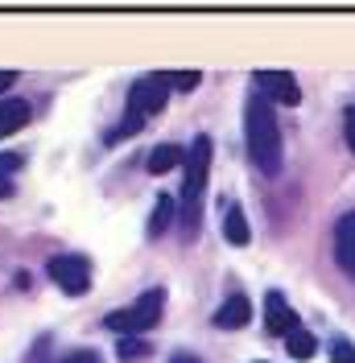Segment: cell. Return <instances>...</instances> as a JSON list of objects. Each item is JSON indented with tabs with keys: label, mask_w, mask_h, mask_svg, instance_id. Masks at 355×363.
<instances>
[{
	"label": "cell",
	"mask_w": 355,
	"mask_h": 363,
	"mask_svg": "<svg viewBox=\"0 0 355 363\" xmlns=\"http://www.w3.org/2000/svg\"><path fill=\"white\" fill-rule=\"evenodd\" d=\"M244 145H248L252 165L265 178H277L281 174V124L273 116V104L261 99L256 91L248 95V104H244Z\"/></svg>",
	"instance_id": "obj_1"
},
{
	"label": "cell",
	"mask_w": 355,
	"mask_h": 363,
	"mask_svg": "<svg viewBox=\"0 0 355 363\" xmlns=\"http://www.w3.org/2000/svg\"><path fill=\"white\" fill-rule=\"evenodd\" d=\"M186 178H182V227L186 240L199 235V206H202V190H207V174H211V136H195L186 149Z\"/></svg>",
	"instance_id": "obj_2"
},
{
	"label": "cell",
	"mask_w": 355,
	"mask_h": 363,
	"mask_svg": "<svg viewBox=\"0 0 355 363\" xmlns=\"http://www.w3.org/2000/svg\"><path fill=\"white\" fill-rule=\"evenodd\" d=\"M161 306H165V289H149V294L136 297L133 306H124V310H111V314L104 318V326H108L111 335H120V339H136L141 330L157 326Z\"/></svg>",
	"instance_id": "obj_3"
},
{
	"label": "cell",
	"mask_w": 355,
	"mask_h": 363,
	"mask_svg": "<svg viewBox=\"0 0 355 363\" xmlns=\"http://www.w3.org/2000/svg\"><path fill=\"white\" fill-rule=\"evenodd\" d=\"M45 272H50V281H54L67 297H79V294L91 289V260L83 252H62V256H54V260L45 264Z\"/></svg>",
	"instance_id": "obj_4"
},
{
	"label": "cell",
	"mask_w": 355,
	"mask_h": 363,
	"mask_svg": "<svg viewBox=\"0 0 355 363\" xmlns=\"http://www.w3.org/2000/svg\"><path fill=\"white\" fill-rule=\"evenodd\" d=\"M165 99H170V79H165V74H145V79H136L133 91H129V112L157 116L165 108Z\"/></svg>",
	"instance_id": "obj_5"
},
{
	"label": "cell",
	"mask_w": 355,
	"mask_h": 363,
	"mask_svg": "<svg viewBox=\"0 0 355 363\" xmlns=\"http://www.w3.org/2000/svg\"><path fill=\"white\" fill-rule=\"evenodd\" d=\"M252 83H256V95H261V99L285 104V108H297V104H302V87H297V79H293L289 70H256Z\"/></svg>",
	"instance_id": "obj_6"
},
{
	"label": "cell",
	"mask_w": 355,
	"mask_h": 363,
	"mask_svg": "<svg viewBox=\"0 0 355 363\" xmlns=\"http://www.w3.org/2000/svg\"><path fill=\"white\" fill-rule=\"evenodd\" d=\"M265 330L268 335H277V339H289L293 330H302V318L289 310L285 294H277V289H268L265 294Z\"/></svg>",
	"instance_id": "obj_7"
},
{
	"label": "cell",
	"mask_w": 355,
	"mask_h": 363,
	"mask_svg": "<svg viewBox=\"0 0 355 363\" xmlns=\"http://www.w3.org/2000/svg\"><path fill=\"white\" fill-rule=\"evenodd\" d=\"M334 260L339 269L355 277V211H347L339 223H334Z\"/></svg>",
	"instance_id": "obj_8"
},
{
	"label": "cell",
	"mask_w": 355,
	"mask_h": 363,
	"mask_svg": "<svg viewBox=\"0 0 355 363\" xmlns=\"http://www.w3.org/2000/svg\"><path fill=\"white\" fill-rule=\"evenodd\" d=\"M248 318H252V301H248L244 294H231L219 310H215V326H219V330H240V326H248Z\"/></svg>",
	"instance_id": "obj_9"
},
{
	"label": "cell",
	"mask_w": 355,
	"mask_h": 363,
	"mask_svg": "<svg viewBox=\"0 0 355 363\" xmlns=\"http://www.w3.org/2000/svg\"><path fill=\"white\" fill-rule=\"evenodd\" d=\"M178 165H186V149L182 145H157L153 153L145 157V169L149 174H170V169H178Z\"/></svg>",
	"instance_id": "obj_10"
},
{
	"label": "cell",
	"mask_w": 355,
	"mask_h": 363,
	"mask_svg": "<svg viewBox=\"0 0 355 363\" xmlns=\"http://www.w3.org/2000/svg\"><path fill=\"white\" fill-rule=\"evenodd\" d=\"M25 124H29V104L25 99H0V140L21 133Z\"/></svg>",
	"instance_id": "obj_11"
},
{
	"label": "cell",
	"mask_w": 355,
	"mask_h": 363,
	"mask_svg": "<svg viewBox=\"0 0 355 363\" xmlns=\"http://www.w3.org/2000/svg\"><path fill=\"white\" fill-rule=\"evenodd\" d=\"M223 235H227V244H236V248H244L248 240H252V227H248L240 206H227V215H223Z\"/></svg>",
	"instance_id": "obj_12"
},
{
	"label": "cell",
	"mask_w": 355,
	"mask_h": 363,
	"mask_svg": "<svg viewBox=\"0 0 355 363\" xmlns=\"http://www.w3.org/2000/svg\"><path fill=\"white\" fill-rule=\"evenodd\" d=\"M170 223H174V199L170 194H157V203H153V215H149V235H165L170 231Z\"/></svg>",
	"instance_id": "obj_13"
},
{
	"label": "cell",
	"mask_w": 355,
	"mask_h": 363,
	"mask_svg": "<svg viewBox=\"0 0 355 363\" xmlns=\"http://www.w3.org/2000/svg\"><path fill=\"white\" fill-rule=\"evenodd\" d=\"M141 128H145V116L124 112V120H120V124H111L108 133H104V140H108V145H120V140H129V136H136Z\"/></svg>",
	"instance_id": "obj_14"
},
{
	"label": "cell",
	"mask_w": 355,
	"mask_h": 363,
	"mask_svg": "<svg viewBox=\"0 0 355 363\" xmlns=\"http://www.w3.org/2000/svg\"><path fill=\"white\" fill-rule=\"evenodd\" d=\"M285 351L293 359H314V355H318V339H314L310 330H293L285 339Z\"/></svg>",
	"instance_id": "obj_15"
},
{
	"label": "cell",
	"mask_w": 355,
	"mask_h": 363,
	"mask_svg": "<svg viewBox=\"0 0 355 363\" xmlns=\"http://www.w3.org/2000/svg\"><path fill=\"white\" fill-rule=\"evenodd\" d=\"M149 351H153V347H149L145 339H120V347H116V359H120V363H141Z\"/></svg>",
	"instance_id": "obj_16"
},
{
	"label": "cell",
	"mask_w": 355,
	"mask_h": 363,
	"mask_svg": "<svg viewBox=\"0 0 355 363\" xmlns=\"http://www.w3.org/2000/svg\"><path fill=\"white\" fill-rule=\"evenodd\" d=\"M165 79H170V83H174L178 91H195V87L202 83L199 70H178V74H165Z\"/></svg>",
	"instance_id": "obj_17"
},
{
	"label": "cell",
	"mask_w": 355,
	"mask_h": 363,
	"mask_svg": "<svg viewBox=\"0 0 355 363\" xmlns=\"http://www.w3.org/2000/svg\"><path fill=\"white\" fill-rule=\"evenodd\" d=\"M331 363H355V347L343 342V339H334L331 342Z\"/></svg>",
	"instance_id": "obj_18"
},
{
	"label": "cell",
	"mask_w": 355,
	"mask_h": 363,
	"mask_svg": "<svg viewBox=\"0 0 355 363\" xmlns=\"http://www.w3.org/2000/svg\"><path fill=\"white\" fill-rule=\"evenodd\" d=\"M21 153H0V178H9L13 169H21Z\"/></svg>",
	"instance_id": "obj_19"
},
{
	"label": "cell",
	"mask_w": 355,
	"mask_h": 363,
	"mask_svg": "<svg viewBox=\"0 0 355 363\" xmlns=\"http://www.w3.org/2000/svg\"><path fill=\"white\" fill-rule=\"evenodd\" d=\"M54 363H99V355H95V351H75V355H67V359H54Z\"/></svg>",
	"instance_id": "obj_20"
},
{
	"label": "cell",
	"mask_w": 355,
	"mask_h": 363,
	"mask_svg": "<svg viewBox=\"0 0 355 363\" xmlns=\"http://www.w3.org/2000/svg\"><path fill=\"white\" fill-rule=\"evenodd\" d=\"M343 133H347V145H351V153H355V108L347 112V124H343Z\"/></svg>",
	"instance_id": "obj_21"
},
{
	"label": "cell",
	"mask_w": 355,
	"mask_h": 363,
	"mask_svg": "<svg viewBox=\"0 0 355 363\" xmlns=\"http://www.w3.org/2000/svg\"><path fill=\"white\" fill-rule=\"evenodd\" d=\"M13 83H17V74H13V70H0V91H9Z\"/></svg>",
	"instance_id": "obj_22"
},
{
	"label": "cell",
	"mask_w": 355,
	"mask_h": 363,
	"mask_svg": "<svg viewBox=\"0 0 355 363\" xmlns=\"http://www.w3.org/2000/svg\"><path fill=\"white\" fill-rule=\"evenodd\" d=\"M4 199H13V182L9 178H0V203H4Z\"/></svg>",
	"instance_id": "obj_23"
},
{
	"label": "cell",
	"mask_w": 355,
	"mask_h": 363,
	"mask_svg": "<svg viewBox=\"0 0 355 363\" xmlns=\"http://www.w3.org/2000/svg\"><path fill=\"white\" fill-rule=\"evenodd\" d=\"M170 363H199V359H195L190 351H178V355H174V359H170Z\"/></svg>",
	"instance_id": "obj_24"
}]
</instances>
